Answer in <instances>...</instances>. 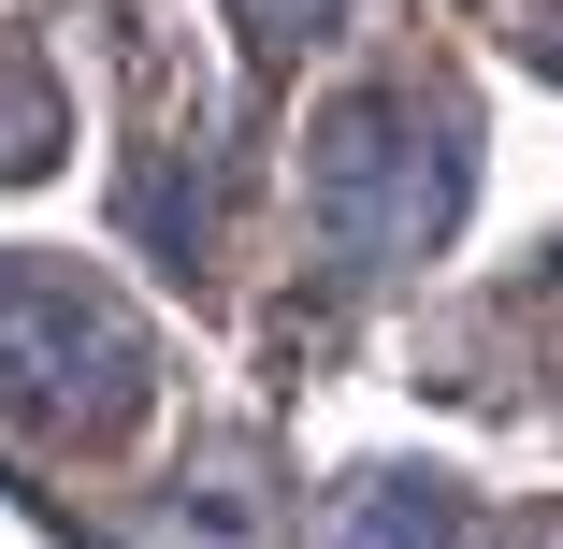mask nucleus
<instances>
[{
    "label": "nucleus",
    "instance_id": "obj_3",
    "mask_svg": "<svg viewBox=\"0 0 563 549\" xmlns=\"http://www.w3.org/2000/svg\"><path fill=\"white\" fill-rule=\"evenodd\" d=\"M318 549H463V492L448 477H362V492H332Z\"/></svg>",
    "mask_w": 563,
    "mask_h": 549
},
{
    "label": "nucleus",
    "instance_id": "obj_5",
    "mask_svg": "<svg viewBox=\"0 0 563 549\" xmlns=\"http://www.w3.org/2000/svg\"><path fill=\"white\" fill-rule=\"evenodd\" d=\"M232 15H246V30H261V44H318V30H332V15H347V0H232Z\"/></svg>",
    "mask_w": 563,
    "mask_h": 549
},
{
    "label": "nucleus",
    "instance_id": "obj_4",
    "mask_svg": "<svg viewBox=\"0 0 563 549\" xmlns=\"http://www.w3.org/2000/svg\"><path fill=\"white\" fill-rule=\"evenodd\" d=\"M44 160H58V87H44V58L15 30H0V188L44 174Z\"/></svg>",
    "mask_w": 563,
    "mask_h": 549
},
{
    "label": "nucleus",
    "instance_id": "obj_1",
    "mask_svg": "<svg viewBox=\"0 0 563 549\" xmlns=\"http://www.w3.org/2000/svg\"><path fill=\"white\" fill-rule=\"evenodd\" d=\"M463 117L419 87H362V101H332L318 145H303V217H318V246L347 261V275H405L419 246H448V217H463Z\"/></svg>",
    "mask_w": 563,
    "mask_h": 549
},
{
    "label": "nucleus",
    "instance_id": "obj_2",
    "mask_svg": "<svg viewBox=\"0 0 563 549\" xmlns=\"http://www.w3.org/2000/svg\"><path fill=\"white\" fill-rule=\"evenodd\" d=\"M145 405V318L73 261H0V419L117 433Z\"/></svg>",
    "mask_w": 563,
    "mask_h": 549
}]
</instances>
